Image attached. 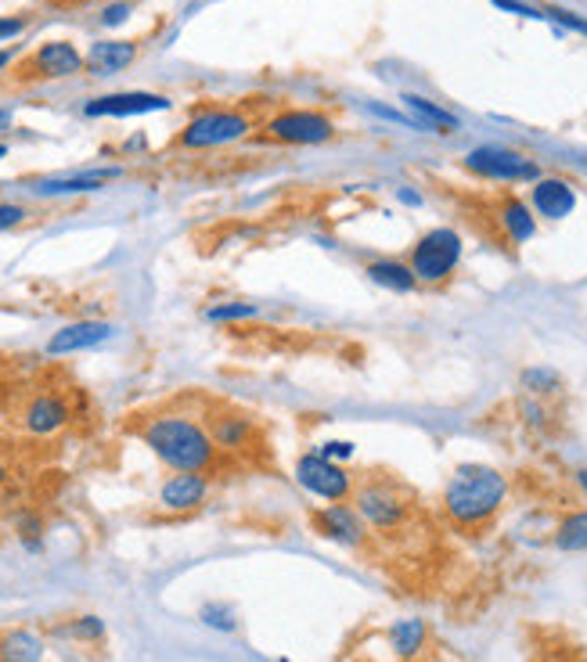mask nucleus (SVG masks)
<instances>
[{
	"mask_svg": "<svg viewBox=\"0 0 587 662\" xmlns=\"http://www.w3.org/2000/svg\"><path fill=\"white\" fill-rule=\"evenodd\" d=\"M8 155V144H0V158H4Z\"/></svg>",
	"mask_w": 587,
	"mask_h": 662,
	"instance_id": "40",
	"label": "nucleus"
},
{
	"mask_svg": "<svg viewBox=\"0 0 587 662\" xmlns=\"http://www.w3.org/2000/svg\"><path fill=\"white\" fill-rule=\"evenodd\" d=\"M404 105L414 112V120H419L425 130H436V134H451V130H457V120L447 112V108H440L433 105L429 97H419V94H404Z\"/></svg>",
	"mask_w": 587,
	"mask_h": 662,
	"instance_id": "22",
	"label": "nucleus"
},
{
	"mask_svg": "<svg viewBox=\"0 0 587 662\" xmlns=\"http://www.w3.org/2000/svg\"><path fill=\"white\" fill-rule=\"evenodd\" d=\"M11 62V51H0V69H4Z\"/></svg>",
	"mask_w": 587,
	"mask_h": 662,
	"instance_id": "39",
	"label": "nucleus"
},
{
	"mask_svg": "<svg viewBox=\"0 0 587 662\" xmlns=\"http://www.w3.org/2000/svg\"><path fill=\"white\" fill-rule=\"evenodd\" d=\"M209 494V479L198 472H177L159 489V504L166 511H195Z\"/></svg>",
	"mask_w": 587,
	"mask_h": 662,
	"instance_id": "11",
	"label": "nucleus"
},
{
	"mask_svg": "<svg viewBox=\"0 0 587 662\" xmlns=\"http://www.w3.org/2000/svg\"><path fill=\"white\" fill-rule=\"evenodd\" d=\"M508 497V479L491 465H462L443 486V511L454 526L476 529L501 511Z\"/></svg>",
	"mask_w": 587,
	"mask_h": 662,
	"instance_id": "2",
	"label": "nucleus"
},
{
	"mask_svg": "<svg viewBox=\"0 0 587 662\" xmlns=\"http://www.w3.org/2000/svg\"><path fill=\"white\" fill-rule=\"evenodd\" d=\"M400 201H408V206H422V198L414 192H400Z\"/></svg>",
	"mask_w": 587,
	"mask_h": 662,
	"instance_id": "36",
	"label": "nucleus"
},
{
	"mask_svg": "<svg viewBox=\"0 0 587 662\" xmlns=\"http://www.w3.org/2000/svg\"><path fill=\"white\" fill-rule=\"evenodd\" d=\"M83 65H87V58H83L73 43L51 40L19 65V80H65V76H76Z\"/></svg>",
	"mask_w": 587,
	"mask_h": 662,
	"instance_id": "8",
	"label": "nucleus"
},
{
	"mask_svg": "<svg viewBox=\"0 0 587 662\" xmlns=\"http://www.w3.org/2000/svg\"><path fill=\"white\" fill-rule=\"evenodd\" d=\"M69 422V403L59 393H40L30 400V407L22 414V425L33 432V436H51Z\"/></svg>",
	"mask_w": 587,
	"mask_h": 662,
	"instance_id": "15",
	"label": "nucleus"
},
{
	"mask_svg": "<svg viewBox=\"0 0 587 662\" xmlns=\"http://www.w3.org/2000/svg\"><path fill=\"white\" fill-rule=\"evenodd\" d=\"M137 58V43L131 40H97L87 51V65L94 76H112V72L126 69Z\"/></svg>",
	"mask_w": 587,
	"mask_h": 662,
	"instance_id": "18",
	"label": "nucleus"
},
{
	"mask_svg": "<svg viewBox=\"0 0 587 662\" xmlns=\"http://www.w3.org/2000/svg\"><path fill=\"white\" fill-rule=\"evenodd\" d=\"M267 134L285 144H325L336 134V123L321 112H307V108H289L278 112L275 120H267Z\"/></svg>",
	"mask_w": 587,
	"mask_h": 662,
	"instance_id": "9",
	"label": "nucleus"
},
{
	"mask_svg": "<svg viewBox=\"0 0 587 662\" xmlns=\"http://www.w3.org/2000/svg\"><path fill=\"white\" fill-rule=\"evenodd\" d=\"M198 616H203V623H206V627L224 630V633H231V630L238 627L235 612L227 609V604H217V601H213V604H203V612H198Z\"/></svg>",
	"mask_w": 587,
	"mask_h": 662,
	"instance_id": "27",
	"label": "nucleus"
},
{
	"mask_svg": "<svg viewBox=\"0 0 587 662\" xmlns=\"http://www.w3.org/2000/svg\"><path fill=\"white\" fill-rule=\"evenodd\" d=\"M313 532L325 540H332L339 547H361L368 540V523L361 518V511L350 508V504H328V508L313 511Z\"/></svg>",
	"mask_w": 587,
	"mask_h": 662,
	"instance_id": "10",
	"label": "nucleus"
},
{
	"mask_svg": "<svg viewBox=\"0 0 587 662\" xmlns=\"http://www.w3.org/2000/svg\"><path fill=\"white\" fill-rule=\"evenodd\" d=\"M241 317H256L253 302H227V307L209 310V321H241Z\"/></svg>",
	"mask_w": 587,
	"mask_h": 662,
	"instance_id": "28",
	"label": "nucleus"
},
{
	"mask_svg": "<svg viewBox=\"0 0 587 662\" xmlns=\"http://www.w3.org/2000/svg\"><path fill=\"white\" fill-rule=\"evenodd\" d=\"M134 11V4L131 0H120V4H109L105 11H102V25H120V22H126V14Z\"/></svg>",
	"mask_w": 587,
	"mask_h": 662,
	"instance_id": "30",
	"label": "nucleus"
},
{
	"mask_svg": "<svg viewBox=\"0 0 587 662\" xmlns=\"http://www.w3.org/2000/svg\"><path fill=\"white\" fill-rule=\"evenodd\" d=\"M573 479H577V486H580V494L587 497V468H580L577 475H573Z\"/></svg>",
	"mask_w": 587,
	"mask_h": 662,
	"instance_id": "37",
	"label": "nucleus"
},
{
	"mask_svg": "<svg viewBox=\"0 0 587 662\" xmlns=\"http://www.w3.org/2000/svg\"><path fill=\"white\" fill-rule=\"evenodd\" d=\"M523 389L534 396H548V393H558V389H563V379L548 368H529V371H523Z\"/></svg>",
	"mask_w": 587,
	"mask_h": 662,
	"instance_id": "26",
	"label": "nucleus"
},
{
	"mask_svg": "<svg viewBox=\"0 0 587 662\" xmlns=\"http://www.w3.org/2000/svg\"><path fill=\"white\" fill-rule=\"evenodd\" d=\"M465 169L476 173L483 180H501V184H537L540 166L523 152L501 148V144H483L465 155Z\"/></svg>",
	"mask_w": 587,
	"mask_h": 662,
	"instance_id": "4",
	"label": "nucleus"
},
{
	"mask_svg": "<svg viewBox=\"0 0 587 662\" xmlns=\"http://www.w3.org/2000/svg\"><path fill=\"white\" fill-rule=\"evenodd\" d=\"M497 8H505V11H515V14H523V19H544L540 11H534V8H526V4H519V0H494Z\"/></svg>",
	"mask_w": 587,
	"mask_h": 662,
	"instance_id": "32",
	"label": "nucleus"
},
{
	"mask_svg": "<svg viewBox=\"0 0 587 662\" xmlns=\"http://www.w3.org/2000/svg\"><path fill=\"white\" fill-rule=\"evenodd\" d=\"M22 220H25V209L22 206H0V230L19 227Z\"/></svg>",
	"mask_w": 587,
	"mask_h": 662,
	"instance_id": "31",
	"label": "nucleus"
},
{
	"mask_svg": "<svg viewBox=\"0 0 587 662\" xmlns=\"http://www.w3.org/2000/svg\"><path fill=\"white\" fill-rule=\"evenodd\" d=\"M390 655L400 662H414L429 648V623L425 619H400L390 630L382 633Z\"/></svg>",
	"mask_w": 587,
	"mask_h": 662,
	"instance_id": "14",
	"label": "nucleus"
},
{
	"mask_svg": "<svg viewBox=\"0 0 587 662\" xmlns=\"http://www.w3.org/2000/svg\"><path fill=\"white\" fill-rule=\"evenodd\" d=\"M169 101L163 94H145V91H126V94H109L87 101V115H141V112H163Z\"/></svg>",
	"mask_w": 587,
	"mask_h": 662,
	"instance_id": "13",
	"label": "nucleus"
},
{
	"mask_svg": "<svg viewBox=\"0 0 587 662\" xmlns=\"http://www.w3.org/2000/svg\"><path fill=\"white\" fill-rule=\"evenodd\" d=\"M59 633H62V638H76V641L97 644L105 638V623L97 616H80V619H73V623L59 627Z\"/></svg>",
	"mask_w": 587,
	"mask_h": 662,
	"instance_id": "25",
	"label": "nucleus"
},
{
	"mask_svg": "<svg viewBox=\"0 0 587 662\" xmlns=\"http://www.w3.org/2000/svg\"><path fill=\"white\" fill-rule=\"evenodd\" d=\"M120 169L109 166V169H87V173H73V177H59V180H40L37 184V195H87L97 192V187H105L109 180H116Z\"/></svg>",
	"mask_w": 587,
	"mask_h": 662,
	"instance_id": "19",
	"label": "nucleus"
},
{
	"mask_svg": "<svg viewBox=\"0 0 587 662\" xmlns=\"http://www.w3.org/2000/svg\"><path fill=\"white\" fill-rule=\"evenodd\" d=\"M544 19H555L558 25L577 29V33H584V37H587V19H580V14H573V11H563V8H548V11H544Z\"/></svg>",
	"mask_w": 587,
	"mask_h": 662,
	"instance_id": "29",
	"label": "nucleus"
},
{
	"mask_svg": "<svg viewBox=\"0 0 587 662\" xmlns=\"http://www.w3.org/2000/svg\"><path fill=\"white\" fill-rule=\"evenodd\" d=\"M457 259H462V238H457V230L436 227V230H429V235H422L419 245L411 249V270L419 281L440 285L454 273Z\"/></svg>",
	"mask_w": 587,
	"mask_h": 662,
	"instance_id": "3",
	"label": "nucleus"
},
{
	"mask_svg": "<svg viewBox=\"0 0 587 662\" xmlns=\"http://www.w3.org/2000/svg\"><path fill=\"white\" fill-rule=\"evenodd\" d=\"M109 335H112V324H105V321H76V324H65L62 331H54L48 342V353L62 356V353H76V350H91V345L105 342Z\"/></svg>",
	"mask_w": 587,
	"mask_h": 662,
	"instance_id": "17",
	"label": "nucleus"
},
{
	"mask_svg": "<svg viewBox=\"0 0 587 662\" xmlns=\"http://www.w3.org/2000/svg\"><path fill=\"white\" fill-rule=\"evenodd\" d=\"M25 29V19H0V40H11L19 37Z\"/></svg>",
	"mask_w": 587,
	"mask_h": 662,
	"instance_id": "34",
	"label": "nucleus"
},
{
	"mask_svg": "<svg viewBox=\"0 0 587 662\" xmlns=\"http://www.w3.org/2000/svg\"><path fill=\"white\" fill-rule=\"evenodd\" d=\"M353 508L361 511L368 529L375 532H393L404 526L411 515V504L404 500V494H400L393 483H382V479L353 489Z\"/></svg>",
	"mask_w": 587,
	"mask_h": 662,
	"instance_id": "5",
	"label": "nucleus"
},
{
	"mask_svg": "<svg viewBox=\"0 0 587 662\" xmlns=\"http://www.w3.org/2000/svg\"><path fill=\"white\" fill-rule=\"evenodd\" d=\"M552 544L558 547V551H587V508L580 511H569L563 523L555 526V537Z\"/></svg>",
	"mask_w": 587,
	"mask_h": 662,
	"instance_id": "24",
	"label": "nucleus"
},
{
	"mask_svg": "<svg viewBox=\"0 0 587 662\" xmlns=\"http://www.w3.org/2000/svg\"><path fill=\"white\" fill-rule=\"evenodd\" d=\"M368 278L382 288H393V292H411V288L419 285L414 270L408 263H397V259H379V263H371Z\"/></svg>",
	"mask_w": 587,
	"mask_h": 662,
	"instance_id": "23",
	"label": "nucleus"
},
{
	"mask_svg": "<svg viewBox=\"0 0 587 662\" xmlns=\"http://www.w3.org/2000/svg\"><path fill=\"white\" fill-rule=\"evenodd\" d=\"M8 126H11V112L0 108V130H8Z\"/></svg>",
	"mask_w": 587,
	"mask_h": 662,
	"instance_id": "38",
	"label": "nucleus"
},
{
	"mask_svg": "<svg viewBox=\"0 0 587 662\" xmlns=\"http://www.w3.org/2000/svg\"><path fill=\"white\" fill-rule=\"evenodd\" d=\"M206 428L217 451H246L253 439V417L238 414V411H217L206 417Z\"/></svg>",
	"mask_w": 587,
	"mask_h": 662,
	"instance_id": "16",
	"label": "nucleus"
},
{
	"mask_svg": "<svg viewBox=\"0 0 587 662\" xmlns=\"http://www.w3.org/2000/svg\"><path fill=\"white\" fill-rule=\"evenodd\" d=\"M8 479H11V468H8V461H4V454H0V489L8 486Z\"/></svg>",
	"mask_w": 587,
	"mask_h": 662,
	"instance_id": "35",
	"label": "nucleus"
},
{
	"mask_svg": "<svg viewBox=\"0 0 587 662\" xmlns=\"http://www.w3.org/2000/svg\"><path fill=\"white\" fill-rule=\"evenodd\" d=\"M497 224L505 227V235L508 241L515 245H523L537 235V220H534V213H529V206H523L519 198H505L501 201V209H497Z\"/></svg>",
	"mask_w": 587,
	"mask_h": 662,
	"instance_id": "21",
	"label": "nucleus"
},
{
	"mask_svg": "<svg viewBox=\"0 0 587 662\" xmlns=\"http://www.w3.org/2000/svg\"><path fill=\"white\" fill-rule=\"evenodd\" d=\"M44 655V638L25 627L0 630V662H40Z\"/></svg>",
	"mask_w": 587,
	"mask_h": 662,
	"instance_id": "20",
	"label": "nucleus"
},
{
	"mask_svg": "<svg viewBox=\"0 0 587 662\" xmlns=\"http://www.w3.org/2000/svg\"><path fill=\"white\" fill-rule=\"evenodd\" d=\"M155 457H163L174 472H198L206 475L217 465V443H213L209 428L195 422L188 414H159L141 428Z\"/></svg>",
	"mask_w": 587,
	"mask_h": 662,
	"instance_id": "1",
	"label": "nucleus"
},
{
	"mask_svg": "<svg viewBox=\"0 0 587 662\" xmlns=\"http://www.w3.org/2000/svg\"><path fill=\"white\" fill-rule=\"evenodd\" d=\"M529 201H534L537 216H544V220H563L577 206V192L563 177H540L534 192H529Z\"/></svg>",
	"mask_w": 587,
	"mask_h": 662,
	"instance_id": "12",
	"label": "nucleus"
},
{
	"mask_svg": "<svg viewBox=\"0 0 587 662\" xmlns=\"http://www.w3.org/2000/svg\"><path fill=\"white\" fill-rule=\"evenodd\" d=\"M350 454H353V446H350V443H342V439H339V443L332 439V443H325V446H321V457H328V461H336V457H350Z\"/></svg>",
	"mask_w": 587,
	"mask_h": 662,
	"instance_id": "33",
	"label": "nucleus"
},
{
	"mask_svg": "<svg viewBox=\"0 0 587 662\" xmlns=\"http://www.w3.org/2000/svg\"><path fill=\"white\" fill-rule=\"evenodd\" d=\"M296 479H299V486H303V489H310V494H318V497L332 500V504L353 497V479H350V472L339 468L336 461H328V457H321V454L299 457Z\"/></svg>",
	"mask_w": 587,
	"mask_h": 662,
	"instance_id": "7",
	"label": "nucleus"
},
{
	"mask_svg": "<svg viewBox=\"0 0 587 662\" xmlns=\"http://www.w3.org/2000/svg\"><path fill=\"white\" fill-rule=\"evenodd\" d=\"M249 130H253L249 115L231 112V108H209L203 115H195V120L181 130L177 144L181 148H220V144L246 137Z\"/></svg>",
	"mask_w": 587,
	"mask_h": 662,
	"instance_id": "6",
	"label": "nucleus"
}]
</instances>
